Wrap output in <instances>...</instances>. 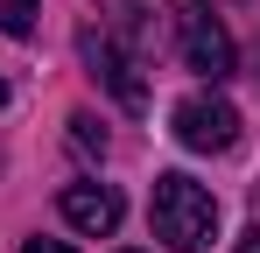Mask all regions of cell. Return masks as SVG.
Here are the masks:
<instances>
[{
    "label": "cell",
    "instance_id": "6da1fadb",
    "mask_svg": "<svg viewBox=\"0 0 260 253\" xmlns=\"http://www.w3.org/2000/svg\"><path fill=\"white\" fill-rule=\"evenodd\" d=\"M155 239H169L176 253H204L218 239V197L204 190V183H190L183 169H169V176H155Z\"/></svg>",
    "mask_w": 260,
    "mask_h": 253
},
{
    "label": "cell",
    "instance_id": "7a4b0ae2",
    "mask_svg": "<svg viewBox=\"0 0 260 253\" xmlns=\"http://www.w3.org/2000/svg\"><path fill=\"white\" fill-rule=\"evenodd\" d=\"M169 134L190 155H225V148L239 141V113H232V99H218V91H190L169 113Z\"/></svg>",
    "mask_w": 260,
    "mask_h": 253
},
{
    "label": "cell",
    "instance_id": "3957f363",
    "mask_svg": "<svg viewBox=\"0 0 260 253\" xmlns=\"http://www.w3.org/2000/svg\"><path fill=\"white\" fill-rule=\"evenodd\" d=\"M183 56H190V71H204V78H232V36H225V21H218L204 0L183 14Z\"/></svg>",
    "mask_w": 260,
    "mask_h": 253
},
{
    "label": "cell",
    "instance_id": "277c9868",
    "mask_svg": "<svg viewBox=\"0 0 260 253\" xmlns=\"http://www.w3.org/2000/svg\"><path fill=\"white\" fill-rule=\"evenodd\" d=\"M85 56H91V78H106V91L127 106V113H141L148 106V84H141V64H134L127 49L113 36H85Z\"/></svg>",
    "mask_w": 260,
    "mask_h": 253
},
{
    "label": "cell",
    "instance_id": "5b68a950",
    "mask_svg": "<svg viewBox=\"0 0 260 253\" xmlns=\"http://www.w3.org/2000/svg\"><path fill=\"white\" fill-rule=\"evenodd\" d=\"M56 211H63V218H71L78 232L106 239V232L120 225V211H127V204H120V190H113V183H71V190L56 197Z\"/></svg>",
    "mask_w": 260,
    "mask_h": 253
},
{
    "label": "cell",
    "instance_id": "8992f818",
    "mask_svg": "<svg viewBox=\"0 0 260 253\" xmlns=\"http://www.w3.org/2000/svg\"><path fill=\"white\" fill-rule=\"evenodd\" d=\"M0 28L7 36H28L36 28V0H0Z\"/></svg>",
    "mask_w": 260,
    "mask_h": 253
},
{
    "label": "cell",
    "instance_id": "52a82bcc",
    "mask_svg": "<svg viewBox=\"0 0 260 253\" xmlns=\"http://www.w3.org/2000/svg\"><path fill=\"white\" fill-rule=\"evenodd\" d=\"M71 141H78L85 155H106V126L91 120V113H78V120H71Z\"/></svg>",
    "mask_w": 260,
    "mask_h": 253
},
{
    "label": "cell",
    "instance_id": "ba28073f",
    "mask_svg": "<svg viewBox=\"0 0 260 253\" xmlns=\"http://www.w3.org/2000/svg\"><path fill=\"white\" fill-rule=\"evenodd\" d=\"M21 253H71V246H63V239H28Z\"/></svg>",
    "mask_w": 260,
    "mask_h": 253
},
{
    "label": "cell",
    "instance_id": "9c48e42d",
    "mask_svg": "<svg viewBox=\"0 0 260 253\" xmlns=\"http://www.w3.org/2000/svg\"><path fill=\"white\" fill-rule=\"evenodd\" d=\"M239 253H260V225H253V232H246V239H239Z\"/></svg>",
    "mask_w": 260,
    "mask_h": 253
},
{
    "label": "cell",
    "instance_id": "30bf717a",
    "mask_svg": "<svg viewBox=\"0 0 260 253\" xmlns=\"http://www.w3.org/2000/svg\"><path fill=\"white\" fill-rule=\"evenodd\" d=\"M0 106H7V78H0Z\"/></svg>",
    "mask_w": 260,
    "mask_h": 253
}]
</instances>
